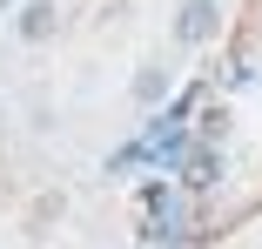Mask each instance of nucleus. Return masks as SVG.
<instances>
[{"label":"nucleus","instance_id":"20e7f679","mask_svg":"<svg viewBox=\"0 0 262 249\" xmlns=\"http://www.w3.org/2000/svg\"><path fill=\"white\" fill-rule=\"evenodd\" d=\"M188 182H195V189H208V182H215V148H202V155L188 162Z\"/></svg>","mask_w":262,"mask_h":249},{"label":"nucleus","instance_id":"f03ea898","mask_svg":"<svg viewBox=\"0 0 262 249\" xmlns=\"http://www.w3.org/2000/svg\"><path fill=\"white\" fill-rule=\"evenodd\" d=\"M14 34H20L27 47H47V40L61 34V7H54V0H27V7L14 14Z\"/></svg>","mask_w":262,"mask_h":249},{"label":"nucleus","instance_id":"39448f33","mask_svg":"<svg viewBox=\"0 0 262 249\" xmlns=\"http://www.w3.org/2000/svg\"><path fill=\"white\" fill-rule=\"evenodd\" d=\"M7 7H14V0H0V14H7Z\"/></svg>","mask_w":262,"mask_h":249},{"label":"nucleus","instance_id":"7ed1b4c3","mask_svg":"<svg viewBox=\"0 0 262 249\" xmlns=\"http://www.w3.org/2000/svg\"><path fill=\"white\" fill-rule=\"evenodd\" d=\"M168 94H175V68H162V61L135 68V101H141V108H162Z\"/></svg>","mask_w":262,"mask_h":249},{"label":"nucleus","instance_id":"f257e3e1","mask_svg":"<svg viewBox=\"0 0 262 249\" xmlns=\"http://www.w3.org/2000/svg\"><path fill=\"white\" fill-rule=\"evenodd\" d=\"M168 27H175V47H208L222 34V0H182Z\"/></svg>","mask_w":262,"mask_h":249}]
</instances>
